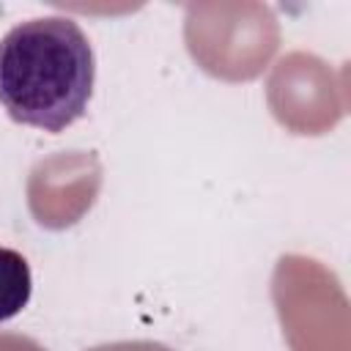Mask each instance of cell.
I'll use <instances>...</instances> for the list:
<instances>
[{"label":"cell","mask_w":351,"mask_h":351,"mask_svg":"<svg viewBox=\"0 0 351 351\" xmlns=\"http://www.w3.org/2000/svg\"><path fill=\"white\" fill-rule=\"evenodd\" d=\"M93 80V47L69 16H36L0 38V104L16 123L63 132L85 115Z\"/></svg>","instance_id":"1"},{"label":"cell","mask_w":351,"mask_h":351,"mask_svg":"<svg viewBox=\"0 0 351 351\" xmlns=\"http://www.w3.org/2000/svg\"><path fill=\"white\" fill-rule=\"evenodd\" d=\"M33 293L30 263L22 252L11 247H0V321H11L19 315Z\"/></svg>","instance_id":"2"}]
</instances>
